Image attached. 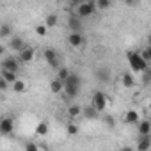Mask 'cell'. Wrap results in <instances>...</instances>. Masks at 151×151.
<instances>
[{
  "label": "cell",
  "instance_id": "obj_1",
  "mask_svg": "<svg viewBox=\"0 0 151 151\" xmlns=\"http://www.w3.org/2000/svg\"><path fill=\"white\" fill-rule=\"evenodd\" d=\"M126 59H128V64L133 71H139V73H146L147 71V62L140 57V53L137 52H128L126 53Z\"/></svg>",
  "mask_w": 151,
  "mask_h": 151
},
{
  "label": "cell",
  "instance_id": "obj_2",
  "mask_svg": "<svg viewBox=\"0 0 151 151\" xmlns=\"http://www.w3.org/2000/svg\"><path fill=\"white\" fill-rule=\"evenodd\" d=\"M107 101H109V98H107L105 93L96 91V93L93 94V107L98 110V114H100V112H105V109H107Z\"/></svg>",
  "mask_w": 151,
  "mask_h": 151
},
{
  "label": "cell",
  "instance_id": "obj_3",
  "mask_svg": "<svg viewBox=\"0 0 151 151\" xmlns=\"http://www.w3.org/2000/svg\"><path fill=\"white\" fill-rule=\"evenodd\" d=\"M96 9H98V7H96V4H94V2H91V0H87V2L78 4L77 14H78L80 18H87V16H93Z\"/></svg>",
  "mask_w": 151,
  "mask_h": 151
},
{
  "label": "cell",
  "instance_id": "obj_4",
  "mask_svg": "<svg viewBox=\"0 0 151 151\" xmlns=\"http://www.w3.org/2000/svg\"><path fill=\"white\" fill-rule=\"evenodd\" d=\"M43 57H45V60L48 62V66H50V68H53V69H59V68H60V66H59L57 52H55L53 48H46V50L43 52Z\"/></svg>",
  "mask_w": 151,
  "mask_h": 151
},
{
  "label": "cell",
  "instance_id": "obj_5",
  "mask_svg": "<svg viewBox=\"0 0 151 151\" xmlns=\"http://www.w3.org/2000/svg\"><path fill=\"white\" fill-rule=\"evenodd\" d=\"M2 69L18 73V71H20V59H18V57H6V59L2 60Z\"/></svg>",
  "mask_w": 151,
  "mask_h": 151
},
{
  "label": "cell",
  "instance_id": "obj_6",
  "mask_svg": "<svg viewBox=\"0 0 151 151\" xmlns=\"http://www.w3.org/2000/svg\"><path fill=\"white\" fill-rule=\"evenodd\" d=\"M68 43H69L73 48H82V46L86 45V37L82 36V32H69Z\"/></svg>",
  "mask_w": 151,
  "mask_h": 151
},
{
  "label": "cell",
  "instance_id": "obj_7",
  "mask_svg": "<svg viewBox=\"0 0 151 151\" xmlns=\"http://www.w3.org/2000/svg\"><path fill=\"white\" fill-rule=\"evenodd\" d=\"M68 27L71 29V32H80L82 30V18L78 14H69L68 16Z\"/></svg>",
  "mask_w": 151,
  "mask_h": 151
},
{
  "label": "cell",
  "instance_id": "obj_8",
  "mask_svg": "<svg viewBox=\"0 0 151 151\" xmlns=\"http://www.w3.org/2000/svg\"><path fill=\"white\" fill-rule=\"evenodd\" d=\"M151 149V135H139L137 151H149Z\"/></svg>",
  "mask_w": 151,
  "mask_h": 151
},
{
  "label": "cell",
  "instance_id": "obj_9",
  "mask_svg": "<svg viewBox=\"0 0 151 151\" xmlns=\"http://www.w3.org/2000/svg\"><path fill=\"white\" fill-rule=\"evenodd\" d=\"M9 46H11V48H13L14 52H18V53H22V52H23V50L27 48V45H25V41H23L22 37H16V36H14V37L11 39V43H9Z\"/></svg>",
  "mask_w": 151,
  "mask_h": 151
},
{
  "label": "cell",
  "instance_id": "obj_10",
  "mask_svg": "<svg viewBox=\"0 0 151 151\" xmlns=\"http://www.w3.org/2000/svg\"><path fill=\"white\" fill-rule=\"evenodd\" d=\"M13 128H14V121L11 117H4L2 123H0V130H2V133L4 135H9L13 132Z\"/></svg>",
  "mask_w": 151,
  "mask_h": 151
},
{
  "label": "cell",
  "instance_id": "obj_11",
  "mask_svg": "<svg viewBox=\"0 0 151 151\" xmlns=\"http://www.w3.org/2000/svg\"><path fill=\"white\" fill-rule=\"evenodd\" d=\"M64 84H66V86H73V87H80V86H82V78H80V75H78L77 71H71L69 78H68Z\"/></svg>",
  "mask_w": 151,
  "mask_h": 151
},
{
  "label": "cell",
  "instance_id": "obj_12",
  "mask_svg": "<svg viewBox=\"0 0 151 151\" xmlns=\"http://www.w3.org/2000/svg\"><path fill=\"white\" fill-rule=\"evenodd\" d=\"M34 48H30V46H27L22 53H18V59H20V62H30L32 59H34Z\"/></svg>",
  "mask_w": 151,
  "mask_h": 151
},
{
  "label": "cell",
  "instance_id": "obj_13",
  "mask_svg": "<svg viewBox=\"0 0 151 151\" xmlns=\"http://www.w3.org/2000/svg\"><path fill=\"white\" fill-rule=\"evenodd\" d=\"M94 77H96L100 82H109V80H110V71H109L107 68H98V69L94 71Z\"/></svg>",
  "mask_w": 151,
  "mask_h": 151
},
{
  "label": "cell",
  "instance_id": "obj_14",
  "mask_svg": "<svg viewBox=\"0 0 151 151\" xmlns=\"http://www.w3.org/2000/svg\"><path fill=\"white\" fill-rule=\"evenodd\" d=\"M124 121L128 123V124H139L140 121H139V112L137 110H128L126 114H124Z\"/></svg>",
  "mask_w": 151,
  "mask_h": 151
},
{
  "label": "cell",
  "instance_id": "obj_15",
  "mask_svg": "<svg viewBox=\"0 0 151 151\" xmlns=\"http://www.w3.org/2000/svg\"><path fill=\"white\" fill-rule=\"evenodd\" d=\"M139 135H151V121L142 119L139 123Z\"/></svg>",
  "mask_w": 151,
  "mask_h": 151
},
{
  "label": "cell",
  "instance_id": "obj_16",
  "mask_svg": "<svg viewBox=\"0 0 151 151\" xmlns=\"http://www.w3.org/2000/svg\"><path fill=\"white\" fill-rule=\"evenodd\" d=\"M0 75H2V78H4L6 82H9V84H14V82L18 80L16 73H13V71H7V69H2V71H0Z\"/></svg>",
  "mask_w": 151,
  "mask_h": 151
},
{
  "label": "cell",
  "instance_id": "obj_17",
  "mask_svg": "<svg viewBox=\"0 0 151 151\" xmlns=\"http://www.w3.org/2000/svg\"><path fill=\"white\" fill-rule=\"evenodd\" d=\"M82 112H84V109H82L80 105H75V103H73V105L68 107V116H69V117H78Z\"/></svg>",
  "mask_w": 151,
  "mask_h": 151
},
{
  "label": "cell",
  "instance_id": "obj_18",
  "mask_svg": "<svg viewBox=\"0 0 151 151\" xmlns=\"http://www.w3.org/2000/svg\"><path fill=\"white\" fill-rule=\"evenodd\" d=\"M121 84L124 87H133L135 86V80H133V77H132L130 73H123L121 75Z\"/></svg>",
  "mask_w": 151,
  "mask_h": 151
},
{
  "label": "cell",
  "instance_id": "obj_19",
  "mask_svg": "<svg viewBox=\"0 0 151 151\" xmlns=\"http://www.w3.org/2000/svg\"><path fill=\"white\" fill-rule=\"evenodd\" d=\"M57 22H59V16H57L55 13H50V14H46L45 25H46V29H52V27H55V25H57Z\"/></svg>",
  "mask_w": 151,
  "mask_h": 151
},
{
  "label": "cell",
  "instance_id": "obj_20",
  "mask_svg": "<svg viewBox=\"0 0 151 151\" xmlns=\"http://www.w3.org/2000/svg\"><path fill=\"white\" fill-rule=\"evenodd\" d=\"M62 89H64V82H60L59 78H53V80L50 82V91H52V93L57 94V93H60Z\"/></svg>",
  "mask_w": 151,
  "mask_h": 151
},
{
  "label": "cell",
  "instance_id": "obj_21",
  "mask_svg": "<svg viewBox=\"0 0 151 151\" xmlns=\"http://www.w3.org/2000/svg\"><path fill=\"white\" fill-rule=\"evenodd\" d=\"M69 75H71V71H69L68 68H59V69H57V78H59L60 82H66V80L69 78Z\"/></svg>",
  "mask_w": 151,
  "mask_h": 151
},
{
  "label": "cell",
  "instance_id": "obj_22",
  "mask_svg": "<svg viewBox=\"0 0 151 151\" xmlns=\"http://www.w3.org/2000/svg\"><path fill=\"white\" fill-rule=\"evenodd\" d=\"M64 91H66L68 98H77V96H78L80 87H73V86H66V84H64Z\"/></svg>",
  "mask_w": 151,
  "mask_h": 151
},
{
  "label": "cell",
  "instance_id": "obj_23",
  "mask_svg": "<svg viewBox=\"0 0 151 151\" xmlns=\"http://www.w3.org/2000/svg\"><path fill=\"white\" fill-rule=\"evenodd\" d=\"M82 114H84V116H86L87 119H96V117H98V110H96V109H94L93 105H91V107H86Z\"/></svg>",
  "mask_w": 151,
  "mask_h": 151
},
{
  "label": "cell",
  "instance_id": "obj_24",
  "mask_svg": "<svg viewBox=\"0 0 151 151\" xmlns=\"http://www.w3.org/2000/svg\"><path fill=\"white\" fill-rule=\"evenodd\" d=\"M13 89H14V93H25V91H27V84H25L22 78H18V80L13 84Z\"/></svg>",
  "mask_w": 151,
  "mask_h": 151
},
{
  "label": "cell",
  "instance_id": "obj_25",
  "mask_svg": "<svg viewBox=\"0 0 151 151\" xmlns=\"http://www.w3.org/2000/svg\"><path fill=\"white\" fill-rule=\"evenodd\" d=\"M103 121H105V124H107L109 130H114V126H116V119H114L110 114H107V116L103 117Z\"/></svg>",
  "mask_w": 151,
  "mask_h": 151
},
{
  "label": "cell",
  "instance_id": "obj_26",
  "mask_svg": "<svg viewBox=\"0 0 151 151\" xmlns=\"http://www.w3.org/2000/svg\"><path fill=\"white\" fill-rule=\"evenodd\" d=\"M36 133H37V135H46V133H48V124H46V123H39V124L36 126Z\"/></svg>",
  "mask_w": 151,
  "mask_h": 151
},
{
  "label": "cell",
  "instance_id": "obj_27",
  "mask_svg": "<svg viewBox=\"0 0 151 151\" xmlns=\"http://www.w3.org/2000/svg\"><path fill=\"white\" fill-rule=\"evenodd\" d=\"M66 132H68L69 135H77V133H78V126L73 124V123H69V124L66 126Z\"/></svg>",
  "mask_w": 151,
  "mask_h": 151
},
{
  "label": "cell",
  "instance_id": "obj_28",
  "mask_svg": "<svg viewBox=\"0 0 151 151\" xmlns=\"http://www.w3.org/2000/svg\"><path fill=\"white\" fill-rule=\"evenodd\" d=\"M112 4L109 2V0H98V2H96V7L98 9H109Z\"/></svg>",
  "mask_w": 151,
  "mask_h": 151
},
{
  "label": "cell",
  "instance_id": "obj_29",
  "mask_svg": "<svg viewBox=\"0 0 151 151\" xmlns=\"http://www.w3.org/2000/svg\"><path fill=\"white\" fill-rule=\"evenodd\" d=\"M9 34H11V27L7 23H4L2 25V30H0V37H7Z\"/></svg>",
  "mask_w": 151,
  "mask_h": 151
},
{
  "label": "cell",
  "instance_id": "obj_30",
  "mask_svg": "<svg viewBox=\"0 0 151 151\" xmlns=\"http://www.w3.org/2000/svg\"><path fill=\"white\" fill-rule=\"evenodd\" d=\"M46 30H48L46 25H37V27H36V34H37V36H46Z\"/></svg>",
  "mask_w": 151,
  "mask_h": 151
},
{
  "label": "cell",
  "instance_id": "obj_31",
  "mask_svg": "<svg viewBox=\"0 0 151 151\" xmlns=\"http://www.w3.org/2000/svg\"><path fill=\"white\" fill-rule=\"evenodd\" d=\"M25 151H39V147H37L34 142H27V144H25Z\"/></svg>",
  "mask_w": 151,
  "mask_h": 151
},
{
  "label": "cell",
  "instance_id": "obj_32",
  "mask_svg": "<svg viewBox=\"0 0 151 151\" xmlns=\"http://www.w3.org/2000/svg\"><path fill=\"white\" fill-rule=\"evenodd\" d=\"M140 57H142V59H144L146 62H147V60H151V55H149V48H146V50H144V52L140 53Z\"/></svg>",
  "mask_w": 151,
  "mask_h": 151
},
{
  "label": "cell",
  "instance_id": "obj_33",
  "mask_svg": "<svg viewBox=\"0 0 151 151\" xmlns=\"http://www.w3.org/2000/svg\"><path fill=\"white\" fill-rule=\"evenodd\" d=\"M9 87V82H6L4 78H0V89H2V91H6Z\"/></svg>",
  "mask_w": 151,
  "mask_h": 151
},
{
  "label": "cell",
  "instance_id": "obj_34",
  "mask_svg": "<svg viewBox=\"0 0 151 151\" xmlns=\"http://www.w3.org/2000/svg\"><path fill=\"white\" fill-rule=\"evenodd\" d=\"M119 151H133V149H132V147H130V146H124V147H121V149H119Z\"/></svg>",
  "mask_w": 151,
  "mask_h": 151
},
{
  "label": "cell",
  "instance_id": "obj_35",
  "mask_svg": "<svg viewBox=\"0 0 151 151\" xmlns=\"http://www.w3.org/2000/svg\"><path fill=\"white\" fill-rule=\"evenodd\" d=\"M147 45H149V48H151V34L147 36Z\"/></svg>",
  "mask_w": 151,
  "mask_h": 151
},
{
  "label": "cell",
  "instance_id": "obj_36",
  "mask_svg": "<svg viewBox=\"0 0 151 151\" xmlns=\"http://www.w3.org/2000/svg\"><path fill=\"white\" fill-rule=\"evenodd\" d=\"M149 55H151V48H149Z\"/></svg>",
  "mask_w": 151,
  "mask_h": 151
},
{
  "label": "cell",
  "instance_id": "obj_37",
  "mask_svg": "<svg viewBox=\"0 0 151 151\" xmlns=\"http://www.w3.org/2000/svg\"><path fill=\"white\" fill-rule=\"evenodd\" d=\"M149 109H151V101H149Z\"/></svg>",
  "mask_w": 151,
  "mask_h": 151
}]
</instances>
